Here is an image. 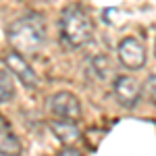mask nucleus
Here are the masks:
<instances>
[{"mask_svg": "<svg viewBox=\"0 0 156 156\" xmlns=\"http://www.w3.org/2000/svg\"><path fill=\"white\" fill-rule=\"evenodd\" d=\"M6 40L11 48L23 56L37 54L40 48L46 44V25L40 15H25L12 21L6 29Z\"/></svg>", "mask_w": 156, "mask_h": 156, "instance_id": "obj_1", "label": "nucleus"}, {"mask_svg": "<svg viewBox=\"0 0 156 156\" xmlns=\"http://www.w3.org/2000/svg\"><path fill=\"white\" fill-rule=\"evenodd\" d=\"M60 42L71 50L85 46L94 34V21L79 4H71L60 12Z\"/></svg>", "mask_w": 156, "mask_h": 156, "instance_id": "obj_2", "label": "nucleus"}, {"mask_svg": "<svg viewBox=\"0 0 156 156\" xmlns=\"http://www.w3.org/2000/svg\"><path fill=\"white\" fill-rule=\"evenodd\" d=\"M48 110L56 119L79 121L81 119V102L71 92H56L48 98Z\"/></svg>", "mask_w": 156, "mask_h": 156, "instance_id": "obj_3", "label": "nucleus"}, {"mask_svg": "<svg viewBox=\"0 0 156 156\" xmlns=\"http://www.w3.org/2000/svg\"><path fill=\"white\" fill-rule=\"evenodd\" d=\"M117 52L119 62L129 71H140L146 65V48L137 37H123Z\"/></svg>", "mask_w": 156, "mask_h": 156, "instance_id": "obj_4", "label": "nucleus"}, {"mask_svg": "<svg viewBox=\"0 0 156 156\" xmlns=\"http://www.w3.org/2000/svg\"><path fill=\"white\" fill-rule=\"evenodd\" d=\"M4 65H6V69H9L25 87H36L40 79H37L34 67L25 60L23 54H19V52H15V50L6 52V54H4Z\"/></svg>", "mask_w": 156, "mask_h": 156, "instance_id": "obj_5", "label": "nucleus"}, {"mask_svg": "<svg viewBox=\"0 0 156 156\" xmlns=\"http://www.w3.org/2000/svg\"><path fill=\"white\" fill-rule=\"evenodd\" d=\"M112 92H115V98L119 100V104L125 106V108H133L137 104L140 96H142L140 83H137L133 77H129V75H119V77H115Z\"/></svg>", "mask_w": 156, "mask_h": 156, "instance_id": "obj_6", "label": "nucleus"}, {"mask_svg": "<svg viewBox=\"0 0 156 156\" xmlns=\"http://www.w3.org/2000/svg\"><path fill=\"white\" fill-rule=\"evenodd\" d=\"M50 129H52V133L56 135V140H58L60 144H65V146H73L79 137H81V131H79V127L75 125V121L56 119V121L50 123Z\"/></svg>", "mask_w": 156, "mask_h": 156, "instance_id": "obj_7", "label": "nucleus"}, {"mask_svg": "<svg viewBox=\"0 0 156 156\" xmlns=\"http://www.w3.org/2000/svg\"><path fill=\"white\" fill-rule=\"evenodd\" d=\"M0 156H21V142L2 117H0Z\"/></svg>", "mask_w": 156, "mask_h": 156, "instance_id": "obj_8", "label": "nucleus"}, {"mask_svg": "<svg viewBox=\"0 0 156 156\" xmlns=\"http://www.w3.org/2000/svg\"><path fill=\"white\" fill-rule=\"evenodd\" d=\"M92 69L100 79H108V77L115 75V67H112L108 54H96L94 60H92Z\"/></svg>", "mask_w": 156, "mask_h": 156, "instance_id": "obj_9", "label": "nucleus"}, {"mask_svg": "<svg viewBox=\"0 0 156 156\" xmlns=\"http://www.w3.org/2000/svg\"><path fill=\"white\" fill-rule=\"evenodd\" d=\"M12 98H15V83L11 71H0V104L11 102Z\"/></svg>", "mask_w": 156, "mask_h": 156, "instance_id": "obj_10", "label": "nucleus"}, {"mask_svg": "<svg viewBox=\"0 0 156 156\" xmlns=\"http://www.w3.org/2000/svg\"><path fill=\"white\" fill-rule=\"evenodd\" d=\"M144 94L152 102H156V75H152V77H148L146 79V83H144Z\"/></svg>", "mask_w": 156, "mask_h": 156, "instance_id": "obj_11", "label": "nucleus"}, {"mask_svg": "<svg viewBox=\"0 0 156 156\" xmlns=\"http://www.w3.org/2000/svg\"><path fill=\"white\" fill-rule=\"evenodd\" d=\"M58 156H83V154H81L79 150H75L73 146H65V150H62Z\"/></svg>", "mask_w": 156, "mask_h": 156, "instance_id": "obj_12", "label": "nucleus"}, {"mask_svg": "<svg viewBox=\"0 0 156 156\" xmlns=\"http://www.w3.org/2000/svg\"><path fill=\"white\" fill-rule=\"evenodd\" d=\"M154 54H156V42H154Z\"/></svg>", "mask_w": 156, "mask_h": 156, "instance_id": "obj_13", "label": "nucleus"}]
</instances>
